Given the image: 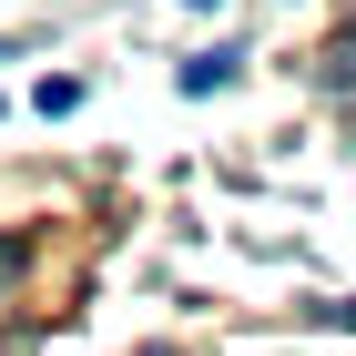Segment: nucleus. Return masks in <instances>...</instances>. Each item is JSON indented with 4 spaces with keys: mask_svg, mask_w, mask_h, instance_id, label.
Wrapping results in <instances>:
<instances>
[{
    "mask_svg": "<svg viewBox=\"0 0 356 356\" xmlns=\"http://www.w3.org/2000/svg\"><path fill=\"white\" fill-rule=\"evenodd\" d=\"M173 82H184V92H224V82H234V51H193Z\"/></svg>",
    "mask_w": 356,
    "mask_h": 356,
    "instance_id": "nucleus-1",
    "label": "nucleus"
},
{
    "mask_svg": "<svg viewBox=\"0 0 356 356\" xmlns=\"http://www.w3.org/2000/svg\"><path fill=\"white\" fill-rule=\"evenodd\" d=\"M326 82H356V31H346V41L326 51Z\"/></svg>",
    "mask_w": 356,
    "mask_h": 356,
    "instance_id": "nucleus-2",
    "label": "nucleus"
},
{
    "mask_svg": "<svg viewBox=\"0 0 356 356\" xmlns=\"http://www.w3.org/2000/svg\"><path fill=\"white\" fill-rule=\"evenodd\" d=\"M21 254H31L21 234H0V285H10V275H21Z\"/></svg>",
    "mask_w": 356,
    "mask_h": 356,
    "instance_id": "nucleus-3",
    "label": "nucleus"
},
{
    "mask_svg": "<svg viewBox=\"0 0 356 356\" xmlns=\"http://www.w3.org/2000/svg\"><path fill=\"white\" fill-rule=\"evenodd\" d=\"M184 10H224V0H184Z\"/></svg>",
    "mask_w": 356,
    "mask_h": 356,
    "instance_id": "nucleus-4",
    "label": "nucleus"
}]
</instances>
